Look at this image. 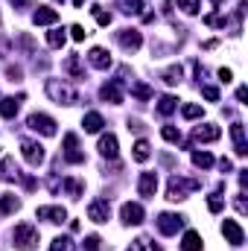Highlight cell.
I'll return each mask as SVG.
<instances>
[{
    "label": "cell",
    "mask_w": 248,
    "mask_h": 251,
    "mask_svg": "<svg viewBox=\"0 0 248 251\" xmlns=\"http://www.w3.org/2000/svg\"><path fill=\"white\" fill-rule=\"evenodd\" d=\"M12 240H15V249L18 251H32L38 246V228L29 225V222H21L15 228V234H12Z\"/></svg>",
    "instance_id": "6da1fadb"
},
{
    "label": "cell",
    "mask_w": 248,
    "mask_h": 251,
    "mask_svg": "<svg viewBox=\"0 0 248 251\" xmlns=\"http://www.w3.org/2000/svg\"><path fill=\"white\" fill-rule=\"evenodd\" d=\"M47 94H50V100L59 102V105H73V102H79V94L70 91L64 82H59V79H47Z\"/></svg>",
    "instance_id": "7a4b0ae2"
},
{
    "label": "cell",
    "mask_w": 248,
    "mask_h": 251,
    "mask_svg": "<svg viewBox=\"0 0 248 251\" xmlns=\"http://www.w3.org/2000/svg\"><path fill=\"white\" fill-rule=\"evenodd\" d=\"M198 187H201V181H196V178L193 181H184L181 176H173L170 178V190H167V199L170 201H181V199H187L190 190H198Z\"/></svg>",
    "instance_id": "3957f363"
},
{
    "label": "cell",
    "mask_w": 248,
    "mask_h": 251,
    "mask_svg": "<svg viewBox=\"0 0 248 251\" xmlns=\"http://www.w3.org/2000/svg\"><path fill=\"white\" fill-rule=\"evenodd\" d=\"M26 126H29L32 131H41L44 137H53V134H56V120L47 117V114H29Z\"/></svg>",
    "instance_id": "277c9868"
},
{
    "label": "cell",
    "mask_w": 248,
    "mask_h": 251,
    "mask_svg": "<svg viewBox=\"0 0 248 251\" xmlns=\"http://www.w3.org/2000/svg\"><path fill=\"white\" fill-rule=\"evenodd\" d=\"M21 152H24V158H26L29 167H38L44 161V146L38 140H21Z\"/></svg>",
    "instance_id": "5b68a950"
},
{
    "label": "cell",
    "mask_w": 248,
    "mask_h": 251,
    "mask_svg": "<svg viewBox=\"0 0 248 251\" xmlns=\"http://www.w3.org/2000/svg\"><path fill=\"white\" fill-rule=\"evenodd\" d=\"M155 222H158V231H161L164 237L178 234V231H181V225H184V219H181V216H175V213H161Z\"/></svg>",
    "instance_id": "8992f818"
},
{
    "label": "cell",
    "mask_w": 248,
    "mask_h": 251,
    "mask_svg": "<svg viewBox=\"0 0 248 251\" xmlns=\"http://www.w3.org/2000/svg\"><path fill=\"white\" fill-rule=\"evenodd\" d=\"M64 161L67 164H82L85 152L79 149V137L76 134H64Z\"/></svg>",
    "instance_id": "52a82bcc"
},
{
    "label": "cell",
    "mask_w": 248,
    "mask_h": 251,
    "mask_svg": "<svg viewBox=\"0 0 248 251\" xmlns=\"http://www.w3.org/2000/svg\"><path fill=\"white\" fill-rule=\"evenodd\" d=\"M108 216H111V207H108L105 199H97V201L88 204V219H91V222L102 225V222H108Z\"/></svg>",
    "instance_id": "ba28073f"
},
{
    "label": "cell",
    "mask_w": 248,
    "mask_h": 251,
    "mask_svg": "<svg viewBox=\"0 0 248 251\" xmlns=\"http://www.w3.org/2000/svg\"><path fill=\"white\" fill-rule=\"evenodd\" d=\"M222 234H225V237H228V243H231V246H237V249L246 243V234H243V228H240V222H237V219H225V222H222Z\"/></svg>",
    "instance_id": "9c48e42d"
},
{
    "label": "cell",
    "mask_w": 248,
    "mask_h": 251,
    "mask_svg": "<svg viewBox=\"0 0 248 251\" xmlns=\"http://www.w3.org/2000/svg\"><path fill=\"white\" fill-rule=\"evenodd\" d=\"M117 41H120V47H123V50L134 53V50H140L143 35H140L137 29H120V32H117Z\"/></svg>",
    "instance_id": "30bf717a"
},
{
    "label": "cell",
    "mask_w": 248,
    "mask_h": 251,
    "mask_svg": "<svg viewBox=\"0 0 248 251\" xmlns=\"http://www.w3.org/2000/svg\"><path fill=\"white\" fill-rule=\"evenodd\" d=\"M219 126H213V123H204V126H196L193 128V140L196 143H207V140H219Z\"/></svg>",
    "instance_id": "8fae6325"
},
{
    "label": "cell",
    "mask_w": 248,
    "mask_h": 251,
    "mask_svg": "<svg viewBox=\"0 0 248 251\" xmlns=\"http://www.w3.org/2000/svg\"><path fill=\"white\" fill-rule=\"evenodd\" d=\"M120 216H123L125 225H140L143 222V207L134 204V201H125L123 207H120Z\"/></svg>",
    "instance_id": "7c38bea8"
},
{
    "label": "cell",
    "mask_w": 248,
    "mask_h": 251,
    "mask_svg": "<svg viewBox=\"0 0 248 251\" xmlns=\"http://www.w3.org/2000/svg\"><path fill=\"white\" fill-rule=\"evenodd\" d=\"M64 73H67L70 79H76V82L85 79V67H82V59H79L76 53H70V56L64 59Z\"/></svg>",
    "instance_id": "4fadbf2b"
},
{
    "label": "cell",
    "mask_w": 248,
    "mask_h": 251,
    "mask_svg": "<svg viewBox=\"0 0 248 251\" xmlns=\"http://www.w3.org/2000/svg\"><path fill=\"white\" fill-rule=\"evenodd\" d=\"M137 190L143 199H152L155 190H158V176L155 173H140V181H137Z\"/></svg>",
    "instance_id": "5bb4252c"
},
{
    "label": "cell",
    "mask_w": 248,
    "mask_h": 251,
    "mask_svg": "<svg viewBox=\"0 0 248 251\" xmlns=\"http://www.w3.org/2000/svg\"><path fill=\"white\" fill-rule=\"evenodd\" d=\"M32 21H35L38 26H50V24H56V21H59V12H56V9H50V6H38V9H35V15H32Z\"/></svg>",
    "instance_id": "9a60e30c"
},
{
    "label": "cell",
    "mask_w": 248,
    "mask_h": 251,
    "mask_svg": "<svg viewBox=\"0 0 248 251\" xmlns=\"http://www.w3.org/2000/svg\"><path fill=\"white\" fill-rule=\"evenodd\" d=\"M231 137H234V152L243 158L248 152V143H246V128H243V123H234L231 126Z\"/></svg>",
    "instance_id": "2e32d148"
},
{
    "label": "cell",
    "mask_w": 248,
    "mask_h": 251,
    "mask_svg": "<svg viewBox=\"0 0 248 251\" xmlns=\"http://www.w3.org/2000/svg\"><path fill=\"white\" fill-rule=\"evenodd\" d=\"M88 62L94 64L97 70H108V67H111V56H108V50H102V47H94V50L88 53Z\"/></svg>",
    "instance_id": "e0dca14e"
},
{
    "label": "cell",
    "mask_w": 248,
    "mask_h": 251,
    "mask_svg": "<svg viewBox=\"0 0 248 251\" xmlns=\"http://www.w3.org/2000/svg\"><path fill=\"white\" fill-rule=\"evenodd\" d=\"M38 219H47V222H64L67 213H64V207L47 204V207H38Z\"/></svg>",
    "instance_id": "ac0fdd59"
},
{
    "label": "cell",
    "mask_w": 248,
    "mask_h": 251,
    "mask_svg": "<svg viewBox=\"0 0 248 251\" xmlns=\"http://www.w3.org/2000/svg\"><path fill=\"white\" fill-rule=\"evenodd\" d=\"M117 152H120L117 149V137L114 134H102L99 137V155L102 158H117Z\"/></svg>",
    "instance_id": "d6986e66"
},
{
    "label": "cell",
    "mask_w": 248,
    "mask_h": 251,
    "mask_svg": "<svg viewBox=\"0 0 248 251\" xmlns=\"http://www.w3.org/2000/svg\"><path fill=\"white\" fill-rule=\"evenodd\" d=\"M99 97H102L105 102H114V105H120V102H123V94H120V85H117V82L102 85V88H99Z\"/></svg>",
    "instance_id": "ffe728a7"
},
{
    "label": "cell",
    "mask_w": 248,
    "mask_h": 251,
    "mask_svg": "<svg viewBox=\"0 0 248 251\" xmlns=\"http://www.w3.org/2000/svg\"><path fill=\"white\" fill-rule=\"evenodd\" d=\"M21 100H24V97H18V100H15V97H3V100H0V114H3L6 120H12V117L18 114V102H21Z\"/></svg>",
    "instance_id": "44dd1931"
},
{
    "label": "cell",
    "mask_w": 248,
    "mask_h": 251,
    "mask_svg": "<svg viewBox=\"0 0 248 251\" xmlns=\"http://www.w3.org/2000/svg\"><path fill=\"white\" fill-rule=\"evenodd\" d=\"M21 173H18V167H15V161L12 158H0V181H12V178H18Z\"/></svg>",
    "instance_id": "7402d4cb"
},
{
    "label": "cell",
    "mask_w": 248,
    "mask_h": 251,
    "mask_svg": "<svg viewBox=\"0 0 248 251\" xmlns=\"http://www.w3.org/2000/svg\"><path fill=\"white\" fill-rule=\"evenodd\" d=\"M82 126H85V131L97 134V131H102V126H105V120H102V114L91 111V114H85V120H82Z\"/></svg>",
    "instance_id": "603a6c76"
},
{
    "label": "cell",
    "mask_w": 248,
    "mask_h": 251,
    "mask_svg": "<svg viewBox=\"0 0 248 251\" xmlns=\"http://www.w3.org/2000/svg\"><path fill=\"white\" fill-rule=\"evenodd\" d=\"M181 76H184L181 64H173V67H167V70L161 73V79H164L167 85H178V82H181Z\"/></svg>",
    "instance_id": "cb8c5ba5"
},
{
    "label": "cell",
    "mask_w": 248,
    "mask_h": 251,
    "mask_svg": "<svg viewBox=\"0 0 248 251\" xmlns=\"http://www.w3.org/2000/svg\"><path fill=\"white\" fill-rule=\"evenodd\" d=\"M181 251H201V237L196 231H187L181 240Z\"/></svg>",
    "instance_id": "d4e9b609"
},
{
    "label": "cell",
    "mask_w": 248,
    "mask_h": 251,
    "mask_svg": "<svg viewBox=\"0 0 248 251\" xmlns=\"http://www.w3.org/2000/svg\"><path fill=\"white\" fill-rule=\"evenodd\" d=\"M175 108H178V100H175V97H161V100H158V114L167 117V114H173Z\"/></svg>",
    "instance_id": "484cf974"
},
{
    "label": "cell",
    "mask_w": 248,
    "mask_h": 251,
    "mask_svg": "<svg viewBox=\"0 0 248 251\" xmlns=\"http://www.w3.org/2000/svg\"><path fill=\"white\" fill-rule=\"evenodd\" d=\"M149 155H152V146H149V140H137L134 143V161H149Z\"/></svg>",
    "instance_id": "4316f807"
},
{
    "label": "cell",
    "mask_w": 248,
    "mask_h": 251,
    "mask_svg": "<svg viewBox=\"0 0 248 251\" xmlns=\"http://www.w3.org/2000/svg\"><path fill=\"white\" fill-rule=\"evenodd\" d=\"M117 6H120L123 15H137L143 9V0H117Z\"/></svg>",
    "instance_id": "83f0119b"
},
{
    "label": "cell",
    "mask_w": 248,
    "mask_h": 251,
    "mask_svg": "<svg viewBox=\"0 0 248 251\" xmlns=\"http://www.w3.org/2000/svg\"><path fill=\"white\" fill-rule=\"evenodd\" d=\"M18 207H21V201H18L12 193H6V196L0 199V213H15Z\"/></svg>",
    "instance_id": "f1b7e54d"
},
{
    "label": "cell",
    "mask_w": 248,
    "mask_h": 251,
    "mask_svg": "<svg viewBox=\"0 0 248 251\" xmlns=\"http://www.w3.org/2000/svg\"><path fill=\"white\" fill-rule=\"evenodd\" d=\"M193 164L198 170H207V167H213V155L210 152H193Z\"/></svg>",
    "instance_id": "f546056e"
},
{
    "label": "cell",
    "mask_w": 248,
    "mask_h": 251,
    "mask_svg": "<svg viewBox=\"0 0 248 251\" xmlns=\"http://www.w3.org/2000/svg\"><path fill=\"white\" fill-rule=\"evenodd\" d=\"M91 12H94V18H97L99 26H108L111 24V12H105L102 6H91Z\"/></svg>",
    "instance_id": "4dcf8cb0"
},
{
    "label": "cell",
    "mask_w": 248,
    "mask_h": 251,
    "mask_svg": "<svg viewBox=\"0 0 248 251\" xmlns=\"http://www.w3.org/2000/svg\"><path fill=\"white\" fill-rule=\"evenodd\" d=\"M175 6L184 9L187 15H196V12L201 9V0H175Z\"/></svg>",
    "instance_id": "1f68e13d"
},
{
    "label": "cell",
    "mask_w": 248,
    "mask_h": 251,
    "mask_svg": "<svg viewBox=\"0 0 248 251\" xmlns=\"http://www.w3.org/2000/svg\"><path fill=\"white\" fill-rule=\"evenodd\" d=\"M131 94H134L137 100H143V102H146V100H152V88H146V85H140V82H134V85H131Z\"/></svg>",
    "instance_id": "d6a6232c"
},
{
    "label": "cell",
    "mask_w": 248,
    "mask_h": 251,
    "mask_svg": "<svg viewBox=\"0 0 248 251\" xmlns=\"http://www.w3.org/2000/svg\"><path fill=\"white\" fill-rule=\"evenodd\" d=\"M161 134H164V140H170V143H181V131H178L175 126H164Z\"/></svg>",
    "instance_id": "836d02e7"
},
{
    "label": "cell",
    "mask_w": 248,
    "mask_h": 251,
    "mask_svg": "<svg viewBox=\"0 0 248 251\" xmlns=\"http://www.w3.org/2000/svg\"><path fill=\"white\" fill-rule=\"evenodd\" d=\"M222 207H225V199H222L219 193H213V196H207V210H210V213H219Z\"/></svg>",
    "instance_id": "e575fe53"
},
{
    "label": "cell",
    "mask_w": 248,
    "mask_h": 251,
    "mask_svg": "<svg viewBox=\"0 0 248 251\" xmlns=\"http://www.w3.org/2000/svg\"><path fill=\"white\" fill-rule=\"evenodd\" d=\"M181 114H184L187 120H198V117L204 114V108H201V105H193V102H190V105H184V108H181Z\"/></svg>",
    "instance_id": "d590c367"
},
{
    "label": "cell",
    "mask_w": 248,
    "mask_h": 251,
    "mask_svg": "<svg viewBox=\"0 0 248 251\" xmlns=\"http://www.w3.org/2000/svg\"><path fill=\"white\" fill-rule=\"evenodd\" d=\"M47 44H50V47H62L64 44V32L62 29H50V32H47Z\"/></svg>",
    "instance_id": "8d00e7d4"
},
{
    "label": "cell",
    "mask_w": 248,
    "mask_h": 251,
    "mask_svg": "<svg viewBox=\"0 0 248 251\" xmlns=\"http://www.w3.org/2000/svg\"><path fill=\"white\" fill-rule=\"evenodd\" d=\"M50 251H73V243H70L67 237H56L53 246H50Z\"/></svg>",
    "instance_id": "74e56055"
},
{
    "label": "cell",
    "mask_w": 248,
    "mask_h": 251,
    "mask_svg": "<svg viewBox=\"0 0 248 251\" xmlns=\"http://www.w3.org/2000/svg\"><path fill=\"white\" fill-rule=\"evenodd\" d=\"M64 190H67V193H70L73 199H79V196H82V190H85V184H82V181H73V178H70V181H64Z\"/></svg>",
    "instance_id": "f35d334b"
},
{
    "label": "cell",
    "mask_w": 248,
    "mask_h": 251,
    "mask_svg": "<svg viewBox=\"0 0 248 251\" xmlns=\"http://www.w3.org/2000/svg\"><path fill=\"white\" fill-rule=\"evenodd\" d=\"M134 251H161L158 246H152V240L149 237H140V240H134Z\"/></svg>",
    "instance_id": "ab89813d"
},
{
    "label": "cell",
    "mask_w": 248,
    "mask_h": 251,
    "mask_svg": "<svg viewBox=\"0 0 248 251\" xmlns=\"http://www.w3.org/2000/svg\"><path fill=\"white\" fill-rule=\"evenodd\" d=\"M102 249V240L97 237V234H91V237H85V251H99Z\"/></svg>",
    "instance_id": "60d3db41"
},
{
    "label": "cell",
    "mask_w": 248,
    "mask_h": 251,
    "mask_svg": "<svg viewBox=\"0 0 248 251\" xmlns=\"http://www.w3.org/2000/svg\"><path fill=\"white\" fill-rule=\"evenodd\" d=\"M201 94H204V100H210V102H219V91H216L213 85H204V88H201Z\"/></svg>",
    "instance_id": "b9f144b4"
},
{
    "label": "cell",
    "mask_w": 248,
    "mask_h": 251,
    "mask_svg": "<svg viewBox=\"0 0 248 251\" xmlns=\"http://www.w3.org/2000/svg\"><path fill=\"white\" fill-rule=\"evenodd\" d=\"M70 35H73V41H85V35H88V32H85V26L73 24V26H70Z\"/></svg>",
    "instance_id": "7bdbcfd3"
},
{
    "label": "cell",
    "mask_w": 248,
    "mask_h": 251,
    "mask_svg": "<svg viewBox=\"0 0 248 251\" xmlns=\"http://www.w3.org/2000/svg\"><path fill=\"white\" fill-rule=\"evenodd\" d=\"M6 76H9L12 82H21V67H15V64H9V67H6Z\"/></svg>",
    "instance_id": "ee69618b"
},
{
    "label": "cell",
    "mask_w": 248,
    "mask_h": 251,
    "mask_svg": "<svg viewBox=\"0 0 248 251\" xmlns=\"http://www.w3.org/2000/svg\"><path fill=\"white\" fill-rule=\"evenodd\" d=\"M231 79H234V73H231L228 67H222V70H219V82H225V85H228Z\"/></svg>",
    "instance_id": "f6af8a7d"
},
{
    "label": "cell",
    "mask_w": 248,
    "mask_h": 251,
    "mask_svg": "<svg viewBox=\"0 0 248 251\" xmlns=\"http://www.w3.org/2000/svg\"><path fill=\"white\" fill-rule=\"evenodd\" d=\"M237 100H240V102H246V100H248V88H246V85H240V88H237Z\"/></svg>",
    "instance_id": "bcb514c9"
},
{
    "label": "cell",
    "mask_w": 248,
    "mask_h": 251,
    "mask_svg": "<svg viewBox=\"0 0 248 251\" xmlns=\"http://www.w3.org/2000/svg\"><path fill=\"white\" fill-rule=\"evenodd\" d=\"M231 167H234V164H231L228 158H222V161H219V170H222V173H231Z\"/></svg>",
    "instance_id": "7dc6e473"
},
{
    "label": "cell",
    "mask_w": 248,
    "mask_h": 251,
    "mask_svg": "<svg viewBox=\"0 0 248 251\" xmlns=\"http://www.w3.org/2000/svg\"><path fill=\"white\" fill-rule=\"evenodd\" d=\"M12 3H15V6H26V0H12Z\"/></svg>",
    "instance_id": "c3c4849f"
},
{
    "label": "cell",
    "mask_w": 248,
    "mask_h": 251,
    "mask_svg": "<svg viewBox=\"0 0 248 251\" xmlns=\"http://www.w3.org/2000/svg\"><path fill=\"white\" fill-rule=\"evenodd\" d=\"M73 6H76V9H79V6H85V0H73Z\"/></svg>",
    "instance_id": "681fc988"
},
{
    "label": "cell",
    "mask_w": 248,
    "mask_h": 251,
    "mask_svg": "<svg viewBox=\"0 0 248 251\" xmlns=\"http://www.w3.org/2000/svg\"><path fill=\"white\" fill-rule=\"evenodd\" d=\"M222 3H225V0H213V6H222Z\"/></svg>",
    "instance_id": "f907efd6"
}]
</instances>
